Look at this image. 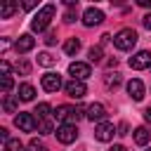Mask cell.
<instances>
[{"label": "cell", "mask_w": 151, "mask_h": 151, "mask_svg": "<svg viewBox=\"0 0 151 151\" xmlns=\"http://www.w3.org/2000/svg\"><path fill=\"white\" fill-rule=\"evenodd\" d=\"M54 5H45V7H40L38 9V14L33 17V21H31V31H35V33H40V31H45L47 26H50V21H52V17H54Z\"/></svg>", "instance_id": "cell-1"}, {"label": "cell", "mask_w": 151, "mask_h": 151, "mask_svg": "<svg viewBox=\"0 0 151 151\" xmlns=\"http://www.w3.org/2000/svg\"><path fill=\"white\" fill-rule=\"evenodd\" d=\"M111 40H113V45H116L118 50L127 52V50H132V47L137 45V31H132V28H120Z\"/></svg>", "instance_id": "cell-2"}, {"label": "cell", "mask_w": 151, "mask_h": 151, "mask_svg": "<svg viewBox=\"0 0 151 151\" xmlns=\"http://www.w3.org/2000/svg\"><path fill=\"white\" fill-rule=\"evenodd\" d=\"M14 125H17L21 132H33V130H38V118H35L33 113H19V116L14 118Z\"/></svg>", "instance_id": "cell-3"}, {"label": "cell", "mask_w": 151, "mask_h": 151, "mask_svg": "<svg viewBox=\"0 0 151 151\" xmlns=\"http://www.w3.org/2000/svg\"><path fill=\"white\" fill-rule=\"evenodd\" d=\"M64 90H66V94H68L71 99H83V97L87 94L85 83H83V80H76V78H71V80L64 85Z\"/></svg>", "instance_id": "cell-4"}, {"label": "cell", "mask_w": 151, "mask_h": 151, "mask_svg": "<svg viewBox=\"0 0 151 151\" xmlns=\"http://www.w3.org/2000/svg\"><path fill=\"white\" fill-rule=\"evenodd\" d=\"M54 134H57V139H59L61 144H73L76 137H78V130H76L73 123H68V125H59Z\"/></svg>", "instance_id": "cell-5"}, {"label": "cell", "mask_w": 151, "mask_h": 151, "mask_svg": "<svg viewBox=\"0 0 151 151\" xmlns=\"http://www.w3.org/2000/svg\"><path fill=\"white\" fill-rule=\"evenodd\" d=\"M68 73H71L76 80H85V78L92 76V68H90V64H85V61H71V64H68Z\"/></svg>", "instance_id": "cell-6"}, {"label": "cell", "mask_w": 151, "mask_h": 151, "mask_svg": "<svg viewBox=\"0 0 151 151\" xmlns=\"http://www.w3.org/2000/svg\"><path fill=\"white\" fill-rule=\"evenodd\" d=\"M40 85H42L45 92H57V90L64 87V85H61V76H59V73H52V71L40 78Z\"/></svg>", "instance_id": "cell-7"}, {"label": "cell", "mask_w": 151, "mask_h": 151, "mask_svg": "<svg viewBox=\"0 0 151 151\" xmlns=\"http://www.w3.org/2000/svg\"><path fill=\"white\" fill-rule=\"evenodd\" d=\"M113 134H118V132H116V127H113V123H109V120L97 123V127H94V137H97L99 142H111V139H113Z\"/></svg>", "instance_id": "cell-8"}, {"label": "cell", "mask_w": 151, "mask_h": 151, "mask_svg": "<svg viewBox=\"0 0 151 151\" xmlns=\"http://www.w3.org/2000/svg\"><path fill=\"white\" fill-rule=\"evenodd\" d=\"M130 66H132L134 71L151 68V52H146V50H139L137 54H132V57H130Z\"/></svg>", "instance_id": "cell-9"}, {"label": "cell", "mask_w": 151, "mask_h": 151, "mask_svg": "<svg viewBox=\"0 0 151 151\" xmlns=\"http://www.w3.org/2000/svg\"><path fill=\"white\" fill-rule=\"evenodd\" d=\"M101 21H104V12H101V9L87 7V9L83 12V24H85V26H97V24H101Z\"/></svg>", "instance_id": "cell-10"}, {"label": "cell", "mask_w": 151, "mask_h": 151, "mask_svg": "<svg viewBox=\"0 0 151 151\" xmlns=\"http://www.w3.org/2000/svg\"><path fill=\"white\" fill-rule=\"evenodd\" d=\"M35 47V38L31 35V33H24V35H19L17 38V42H14V50L19 52V54H26V52H31Z\"/></svg>", "instance_id": "cell-11"}, {"label": "cell", "mask_w": 151, "mask_h": 151, "mask_svg": "<svg viewBox=\"0 0 151 151\" xmlns=\"http://www.w3.org/2000/svg\"><path fill=\"white\" fill-rule=\"evenodd\" d=\"M54 118L61 123V125H68L71 120H76V106H57V111H54Z\"/></svg>", "instance_id": "cell-12"}, {"label": "cell", "mask_w": 151, "mask_h": 151, "mask_svg": "<svg viewBox=\"0 0 151 151\" xmlns=\"http://www.w3.org/2000/svg\"><path fill=\"white\" fill-rule=\"evenodd\" d=\"M87 120H92V123H104V118H106V109H104V104H99V101H94V104H90L87 106V116H85Z\"/></svg>", "instance_id": "cell-13"}, {"label": "cell", "mask_w": 151, "mask_h": 151, "mask_svg": "<svg viewBox=\"0 0 151 151\" xmlns=\"http://www.w3.org/2000/svg\"><path fill=\"white\" fill-rule=\"evenodd\" d=\"M127 92H130V97H132L134 101H142V99H144L146 87H144V83H142L139 78H132V80L127 83Z\"/></svg>", "instance_id": "cell-14"}, {"label": "cell", "mask_w": 151, "mask_h": 151, "mask_svg": "<svg viewBox=\"0 0 151 151\" xmlns=\"http://www.w3.org/2000/svg\"><path fill=\"white\" fill-rule=\"evenodd\" d=\"M21 101H31L33 97H35V87L31 85V83H21L19 85V94H17Z\"/></svg>", "instance_id": "cell-15"}, {"label": "cell", "mask_w": 151, "mask_h": 151, "mask_svg": "<svg viewBox=\"0 0 151 151\" xmlns=\"http://www.w3.org/2000/svg\"><path fill=\"white\" fill-rule=\"evenodd\" d=\"M17 9H19V5H17V2H12V0L2 2V5H0V19H9Z\"/></svg>", "instance_id": "cell-16"}, {"label": "cell", "mask_w": 151, "mask_h": 151, "mask_svg": "<svg viewBox=\"0 0 151 151\" xmlns=\"http://www.w3.org/2000/svg\"><path fill=\"white\" fill-rule=\"evenodd\" d=\"M35 116H38V120H45V118H50V116H54L52 113V106L47 104V101H40L38 106H35V111H33Z\"/></svg>", "instance_id": "cell-17"}, {"label": "cell", "mask_w": 151, "mask_h": 151, "mask_svg": "<svg viewBox=\"0 0 151 151\" xmlns=\"http://www.w3.org/2000/svg\"><path fill=\"white\" fill-rule=\"evenodd\" d=\"M149 139H151V132L142 125V127H137L134 130V142L139 144V146H144V144H149Z\"/></svg>", "instance_id": "cell-18"}, {"label": "cell", "mask_w": 151, "mask_h": 151, "mask_svg": "<svg viewBox=\"0 0 151 151\" xmlns=\"http://www.w3.org/2000/svg\"><path fill=\"white\" fill-rule=\"evenodd\" d=\"M78 50H80V40H78V38H68V40L64 42V52H66L68 57L78 54Z\"/></svg>", "instance_id": "cell-19"}, {"label": "cell", "mask_w": 151, "mask_h": 151, "mask_svg": "<svg viewBox=\"0 0 151 151\" xmlns=\"http://www.w3.org/2000/svg\"><path fill=\"white\" fill-rule=\"evenodd\" d=\"M104 85H106L109 90H116V87L120 85V76H118V73H106V76H104Z\"/></svg>", "instance_id": "cell-20"}, {"label": "cell", "mask_w": 151, "mask_h": 151, "mask_svg": "<svg viewBox=\"0 0 151 151\" xmlns=\"http://www.w3.org/2000/svg\"><path fill=\"white\" fill-rule=\"evenodd\" d=\"M87 59L92 61V64H99L101 59H104V52H101V47L97 45V47H90V52H87Z\"/></svg>", "instance_id": "cell-21"}, {"label": "cell", "mask_w": 151, "mask_h": 151, "mask_svg": "<svg viewBox=\"0 0 151 151\" xmlns=\"http://www.w3.org/2000/svg\"><path fill=\"white\" fill-rule=\"evenodd\" d=\"M38 64H40V66H54L57 59H54L50 52H40V54H38Z\"/></svg>", "instance_id": "cell-22"}, {"label": "cell", "mask_w": 151, "mask_h": 151, "mask_svg": "<svg viewBox=\"0 0 151 151\" xmlns=\"http://www.w3.org/2000/svg\"><path fill=\"white\" fill-rule=\"evenodd\" d=\"M2 109H5L7 113L17 111V99H14V97H9V94H5V99H2Z\"/></svg>", "instance_id": "cell-23"}, {"label": "cell", "mask_w": 151, "mask_h": 151, "mask_svg": "<svg viewBox=\"0 0 151 151\" xmlns=\"http://www.w3.org/2000/svg\"><path fill=\"white\" fill-rule=\"evenodd\" d=\"M54 127H52V123H50V118H45V120H38V132L40 134H50Z\"/></svg>", "instance_id": "cell-24"}, {"label": "cell", "mask_w": 151, "mask_h": 151, "mask_svg": "<svg viewBox=\"0 0 151 151\" xmlns=\"http://www.w3.org/2000/svg\"><path fill=\"white\" fill-rule=\"evenodd\" d=\"M5 151H24V144L19 139H9V142H5Z\"/></svg>", "instance_id": "cell-25"}, {"label": "cell", "mask_w": 151, "mask_h": 151, "mask_svg": "<svg viewBox=\"0 0 151 151\" xmlns=\"http://www.w3.org/2000/svg\"><path fill=\"white\" fill-rule=\"evenodd\" d=\"M28 71H31V64H28L26 59H19V61H17V73H21V76H28Z\"/></svg>", "instance_id": "cell-26"}, {"label": "cell", "mask_w": 151, "mask_h": 151, "mask_svg": "<svg viewBox=\"0 0 151 151\" xmlns=\"http://www.w3.org/2000/svg\"><path fill=\"white\" fill-rule=\"evenodd\" d=\"M28 151H47V146H45L40 139H31V142H28Z\"/></svg>", "instance_id": "cell-27"}, {"label": "cell", "mask_w": 151, "mask_h": 151, "mask_svg": "<svg viewBox=\"0 0 151 151\" xmlns=\"http://www.w3.org/2000/svg\"><path fill=\"white\" fill-rule=\"evenodd\" d=\"M14 87V80H12V76H2V92L5 94H9V90Z\"/></svg>", "instance_id": "cell-28"}, {"label": "cell", "mask_w": 151, "mask_h": 151, "mask_svg": "<svg viewBox=\"0 0 151 151\" xmlns=\"http://www.w3.org/2000/svg\"><path fill=\"white\" fill-rule=\"evenodd\" d=\"M76 7H78V5H68V12L64 14V21H68V24L76 21Z\"/></svg>", "instance_id": "cell-29"}, {"label": "cell", "mask_w": 151, "mask_h": 151, "mask_svg": "<svg viewBox=\"0 0 151 151\" xmlns=\"http://www.w3.org/2000/svg\"><path fill=\"white\" fill-rule=\"evenodd\" d=\"M54 42H57V33H54V31H50V33L45 35V45H54Z\"/></svg>", "instance_id": "cell-30"}, {"label": "cell", "mask_w": 151, "mask_h": 151, "mask_svg": "<svg viewBox=\"0 0 151 151\" xmlns=\"http://www.w3.org/2000/svg\"><path fill=\"white\" fill-rule=\"evenodd\" d=\"M0 68H2V76H9V61H7V59L0 61Z\"/></svg>", "instance_id": "cell-31"}, {"label": "cell", "mask_w": 151, "mask_h": 151, "mask_svg": "<svg viewBox=\"0 0 151 151\" xmlns=\"http://www.w3.org/2000/svg\"><path fill=\"white\" fill-rule=\"evenodd\" d=\"M142 24H144V28H149V31H151V12H149V14H144Z\"/></svg>", "instance_id": "cell-32"}, {"label": "cell", "mask_w": 151, "mask_h": 151, "mask_svg": "<svg viewBox=\"0 0 151 151\" xmlns=\"http://www.w3.org/2000/svg\"><path fill=\"white\" fill-rule=\"evenodd\" d=\"M118 134H127V123H120L118 125Z\"/></svg>", "instance_id": "cell-33"}, {"label": "cell", "mask_w": 151, "mask_h": 151, "mask_svg": "<svg viewBox=\"0 0 151 151\" xmlns=\"http://www.w3.org/2000/svg\"><path fill=\"white\" fill-rule=\"evenodd\" d=\"M137 5H139V7H146V9H151V0H137Z\"/></svg>", "instance_id": "cell-34"}, {"label": "cell", "mask_w": 151, "mask_h": 151, "mask_svg": "<svg viewBox=\"0 0 151 151\" xmlns=\"http://www.w3.org/2000/svg\"><path fill=\"white\" fill-rule=\"evenodd\" d=\"M109 151H127V149H125V146H123V144H113V146H111V149H109Z\"/></svg>", "instance_id": "cell-35"}, {"label": "cell", "mask_w": 151, "mask_h": 151, "mask_svg": "<svg viewBox=\"0 0 151 151\" xmlns=\"http://www.w3.org/2000/svg\"><path fill=\"white\" fill-rule=\"evenodd\" d=\"M144 120H146V123H151V106L144 111Z\"/></svg>", "instance_id": "cell-36"}, {"label": "cell", "mask_w": 151, "mask_h": 151, "mask_svg": "<svg viewBox=\"0 0 151 151\" xmlns=\"http://www.w3.org/2000/svg\"><path fill=\"white\" fill-rule=\"evenodd\" d=\"M146 151H151V149H146Z\"/></svg>", "instance_id": "cell-37"}]
</instances>
